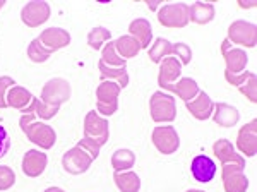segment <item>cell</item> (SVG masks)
I'll list each match as a JSON object with an SVG mask.
<instances>
[{"label": "cell", "mask_w": 257, "mask_h": 192, "mask_svg": "<svg viewBox=\"0 0 257 192\" xmlns=\"http://www.w3.org/2000/svg\"><path fill=\"white\" fill-rule=\"evenodd\" d=\"M228 36L235 43L243 45V47H255V26L247 24L243 21H237L228 29Z\"/></svg>", "instance_id": "14"}, {"label": "cell", "mask_w": 257, "mask_h": 192, "mask_svg": "<svg viewBox=\"0 0 257 192\" xmlns=\"http://www.w3.org/2000/svg\"><path fill=\"white\" fill-rule=\"evenodd\" d=\"M213 110H216V112H213L214 122L218 125H221V127H231V125L237 124L240 119V114H238L237 108L226 105V103H218Z\"/></svg>", "instance_id": "18"}, {"label": "cell", "mask_w": 257, "mask_h": 192, "mask_svg": "<svg viewBox=\"0 0 257 192\" xmlns=\"http://www.w3.org/2000/svg\"><path fill=\"white\" fill-rule=\"evenodd\" d=\"M99 62H103V64L108 65V67H127V62L123 60L117 53V50H115V41H110V43L105 45L103 53H101V60Z\"/></svg>", "instance_id": "29"}, {"label": "cell", "mask_w": 257, "mask_h": 192, "mask_svg": "<svg viewBox=\"0 0 257 192\" xmlns=\"http://www.w3.org/2000/svg\"><path fill=\"white\" fill-rule=\"evenodd\" d=\"M153 144L156 146L160 153L172 154L180 146V139H178V134L172 125H165V127H156L153 131Z\"/></svg>", "instance_id": "8"}, {"label": "cell", "mask_w": 257, "mask_h": 192, "mask_svg": "<svg viewBox=\"0 0 257 192\" xmlns=\"http://www.w3.org/2000/svg\"><path fill=\"white\" fill-rule=\"evenodd\" d=\"M113 180L120 192H139L141 189V178L134 172H115Z\"/></svg>", "instance_id": "21"}, {"label": "cell", "mask_w": 257, "mask_h": 192, "mask_svg": "<svg viewBox=\"0 0 257 192\" xmlns=\"http://www.w3.org/2000/svg\"><path fill=\"white\" fill-rule=\"evenodd\" d=\"M50 18V6L47 2H28L21 11V19L28 28H38Z\"/></svg>", "instance_id": "9"}, {"label": "cell", "mask_w": 257, "mask_h": 192, "mask_svg": "<svg viewBox=\"0 0 257 192\" xmlns=\"http://www.w3.org/2000/svg\"><path fill=\"white\" fill-rule=\"evenodd\" d=\"M47 154L38 151V149H30L23 158V172L28 177H38L47 168Z\"/></svg>", "instance_id": "15"}, {"label": "cell", "mask_w": 257, "mask_h": 192, "mask_svg": "<svg viewBox=\"0 0 257 192\" xmlns=\"http://www.w3.org/2000/svg\"><path fill=\"white\" fill-rule=\"evenodd\" d=\"M128 31H131L132 38H134L141 45V48H148L149 47V43H151L153 29H151V24H149L146 19L132 21L131 26H128Z\"/></svg>", "instance_id": "19"}, {"label": "cell", "mask_w": 257, "mask_h": 192, "mask_svg": "<svg viewBox=\"0 0 257 192\" xmlns=\"http://www.w3.org/2000/svg\"><path fill=\"white\" fill-rule=\"evenodd\" d=\"M173 53V47L170 45L168 40H163V38H158L155 41L151 48H149V58L156 64H161L163 58H167L168 55Z\"/></svg>", "instance_id": "30"}, {"label": "cell", "mask_w": 257, "mask_h": 192, "mask_svg": "<svg viewBox=\"0 0 257 192\" xmlns=\"http://www.w3.org/2000/svg\"><path fill=\"white\" fill-rule=\"evenodd\" d=\"M45 192H65V190H62L60 187H48Z\"/></svg>", "instance_id": "38"}, {"label": "cell", "mask_w": 257, "mask_h": 192, "mask_svg": "<svg viewBox=\"0 0 257 192\" xmlns=\"http://www.w3.org/2000/svg\"><path fill=\"white\" fill-rule=\"evenodd\" d=\"M35 115L31 114H24L21 117L19 124L23 132L28 136V139L31 143H35L36 146H40L41 149H50L57 141V134L50 125L43 124V122H35Z\"/></svg>", "instance_id": "2"}, {"label": "cell", "mask_w": 257, "mask_h": 192, "mask_svg": "<svg viewBox=\"0 0 257 192\" xmlns=\"http://www.w3.org/2000/svg\"><path fill=\"white\" fill-rule=\"evenodd\" d=\"M57 112H59L57 107H48V105H45L43 102H40V100L35 98V114L41 117L43 120H50L52 117L57 115Z\"/></svg>", "instance_id": "33"}, {"label": "cell", "mask_w": 257, "mask_h": 192, "mask_svg": "<svg viewBox=\"0 0 257 192\" xmlns=\"http://www.w3.org/2000/svg\"><path fill=\"white\" fill-rule=\"evenodd\" d=\"M216 172H218L216 163L209 156H206V154H199V156L192 160V163H190V173L201 183L211 182L214 178V175H216Z\"/></svg>", "instance_id": "10"}, {"label": "cell", "mask_w": 257, "mask_h": 192, "mask_svg": "<svg viewBox=\"0 0 257 192\" xmlns=\"http://www.w3.org/2000/svg\"><path fill=\"white\" fill-rule=\"evenodd\" d=\"M16 86V81L9 76H4L0 77V108H7V102H6V91L9 87Z\"/></svg>", "instance_id": "35"}, {"label": "cell", "mask_w": 257, "mask_h": 192, "mask_svg": "<svg viewBox=\"0 0 257 192\" xmlns=\"http://www.w3.org/2000/svg\"><path fill=\"white\" fill-rule=\"evenodd\" d=\"M243 166H235L233 163H226L223 166V180H225L226 192H245L248 187L247 177L242 173Z\"/></svg>", "instance_id": "13"}, {"label": "cell", "mask_w": 257, "mask_h": 192, "mask_svg": "<svg viewBox=\"0 0 257 192\" xmlns=\"http://www.w3.org/2000/svg\"><path fill=\"white\" fill-rule=\"evenodd\" d=\"M50 55H52V52H48V50H45L41 47V43L38 41V38L33 40L31 45L28 47V57L31 58L33 62H36V64H41V62H47Z\"/></svg>", "instance_id": "32"}, {"label": "cell", "mask_w": 257, "mask_h": 192, "mask_svg": "<svg viewBox=\"0 0 257 192\" xmlns=\"http://www.w3.org/2000/svg\"><path fill=\"white\" fill-rule=\"evenodd\" d=\"M94 158L82 149L81 146H76V148L69 149L67 153L64 154L62 158V165H64V170L67 173H72V175H81L84 172H88V168L93 163Z\"/></svg>", "instance_id": "6"}, {"label": "cell", "mask_w": 257, "mask_h": 192, "mask_svg": "<svg viewBox=\"0 0 257 192\" xmlns=\"http://www.w3.org/2000/svg\"><path fill=\"white\" fill-rule=\"evenodd\" d=\"M9 148H11V137H9V132L4 125H0V160L9 153Z\"/></svg>", "instance_id": "36"}, {"label": "cell", "mask_w": 257, "mask_h": 192, "mask_svg": "<svg viewBox=\"0 0 257 192\" xmlns=\"http://www.w3.org/2000/svg\"><path fill=\"white\" fill-rule=\"evenodd\" d=\"M6 102H7V107L18 108V110L24 112V114L35 112V96L21 86L11 87L9 93L6 96Z\"/></svg>", "instance_id": "12"}, {"label": "cell", "mask_w": 257, "mask_h": 192, "mask_svg": "<svg viewBox=\"0 0 257 192\" xmlns=\"http://www.w3.org/2000/svg\"><path fill=\"white\" fill-rule=\"evenodd\" d=\"M115 50H117L118 55L125 60V58L136 57L139 53V50H143V48H141V45L132 38V36H120V38L115 41Z\"/></svg>", "instance_id": "25"}, {"label": "cell", "mask_w": 257, "mask_h": 192, "mask_svg": "<svg viewBox=\"0 0 257 192\" xmlns=\"http://www.w3.org/2000/svg\"><path fill=\"white\" fill-rule=\"evenodd\" d=\"M38 41L45 50L53 53L57 50L67 47L70 43V35L62 28H48L41 33V36H38Z\"/></svg>", "instance_id": "11"}, {"label": "cell", "mask_w": 257, "mask_h": 192, "mask_svg": "<svg viewBox=\"0 0 257 192\" xmlns=\"http://www.w3.org/2000/svg\"><path fill=\"white\" fill-rule=\"evenodd\" d=\"M16 175L9 166H0V190H7L14 185Z\"/></svg>", "instance_id": "34"}, {"label": "cell", "mask_w": 257, "mask_h": 192, "mask_svg": "<svg viewBox=\"0 0 257 192\" xmlns=\"http://www.w3.org/2000/svg\"><path fill=\"white\" fill-rule=\"evenodd\" d=\"M213 149H214V154L219 158V160L223 161V163H233V161H237L238 165H242V166H245V163H243V160L240 156H237L233 151V146H231L228 141H218V143H214L213 146Z\"/></svg>", "instance_id": "24"}, {"label": "cell", "mask_w": 257, "mask_h": 192, "mask_svg": "<svg viewBox=\"0 0 257 192\" xmlns=\"http://www.w3.org/2000/svg\"><path fill=\"white\" fill-rule=\"evenodd\" d=\"M70 98V84L69 81L62 77L50 79L41 89V102L48 107L60 108L62 103H65Z\"/></svg>", "instance_id": "3"}, {"label": "cell", "mask_w": 257, "mask_h": 192, "mask_svg": "<svg viewBox=\"0 0 257 192\" xmlns=\"http://www.w3.org/2000/svg\"><path fill=\"white\" fill-rule=\"evenodd\" d=\"M189 108V112L196 117L197 120H206L209 119L211 114H213V102H211V98L206 93H202V91H199V96L197 98H194L192 102H187L185 103Z\"/></svg>", "instance_id": "16"}, {"label": "cell", "mask_w": 257, "mask_h": 192, "mask_svg": "<svg viewBox=\"0 0 257 192\" xmlns=\"http://www.w3.org/2000/svg\"><path fill=\"white\" fill-rule=\"evenodd\" d=\"M149 110L155 122H172L175 119V98L163 91H156L149 102Z\"/></svg>", "instance_id": "4"}, {"label": "cell", "mask_w": 257, "mask_h": 192, "mask_svg": "<svg viewBox=\"0 0 257 192\" xmlns=\"http://www.w3.org/2000/svg\"><path fill=\"white\" fill-rule=\"evenodd\" d=\"M108 136H110V131H108V122H106V119L99 117L96 112H89L84 120V139L77 146L86 149V151L96 160L99 154V148L108 141Z\"/></svg>", "instance_id": "1"}, {"label": "cell", "mask_w": 257, "mask_h": 192, "mask_svg": "<svg viewBox=\"0 0 257 192\" xmlns=\"http://www.w3.org/2000/svg\"><path fill=\"white\" fill-rule=\"evenodd\" d=\"M110 38H111V35H110L108 29L98 26V28H93L89 31V35H88V45L93 50H101L103 43H106V41H108Z\"/></svg>", "instance_id": "31"}, {"label": "cell", "mask_w": 257, "mask_h": 192, "mask_svg": "<svg viewBox=\"0 0 257 192\" xmlns=\"http://www.w3.org/2000/svg\"><path fill=\"white\" fill-rule=\"evenodd\" d=\"M223 50V55H225V60H226V65H228V70L226 72H233V76L237 72H242L243 67H245L247 64V55L242 52V50H231V52H228L221 47Z\"/></svg>", "instance_id": "23"}, {"label": "cell", "mask_w": 257, "mask_h": 192, "mask_svg": "<svg viewBox=\"0 0 257 192\" xmlns=\"http://www.w3.org/2000/svg\"><path fill=\"white\" fill-rule=\"evenodd\" d=\"M148 6H149V9H156V7H158V2H148Z\"/></svg>", "instance_id": "39"}, {"label": "cell", "mask_w": 257, "mask_h": 192, "mask_svg": "<svg viewBox=\"0 0 257 192\" xmlns=\"http://www.w3.org/2000/svg\"><path fill=\"white\" fill-rule=\"evenodd\" d=\"M98 67H99V70H101L103 81L110 77V81L111 79H117V84L120 87H125L128 84V76H127L125 67H108V65H105L103 62H99Z\"/></svg>", "instance_id": "27"}, {"label": "cell", "mask_w": 257, "mask_h": 192, "mask_svg": "<svg viewBox=\"0 0 257 192\" xmlns=\"http://www.w3.org/2000/svg\"><path fill=\"white\" fill-rule=\"evenodd\" d=\"M136 161V156L131 149H118V151L113 153L111 156V166H113L115 172H123V170H128Z\"/></svg>", "instance_id": "28"}, {"label": "cell", "mask_w": 257, "mask_h": 192, "mask_svg": "<svg viewBox=\"0 0 257 192\" xmlns=\"http://www.w3.org/2000/svg\"><path fill=\"white\" fill-rule=\"evenodd\" d=\"M120 87L117 82L113 81H103L101 84L98 86L96 89V98H98V112L103 114L105 117H110L117 112L118 107V93H120Z\"/></svg>", "instance_id": "5"}, {"label": "cell", "mask_w": 257, "mask_h": 192, "mask_svg": "<svg viewBox=\"0 0 257 192\" xmlns=\"http://www.w3.org/2000/svg\"><path fill=\"white\" fill-rule=\"evenodd\" d=\"M189 12H190V19L199 24H206L209 21H213L214 18V7L211 4H204V2L194 4L192 7H189Z\"/></svg>", "instance_id": "26"}, {"label": "cell", "mask_w": 257, "mask_h": 192, "mask_svg": "<svg viewBox=\"0 0 257 192\" xmlns=\"http://www.w3.org/2000/svg\"><path fill=\"white\" fill-rule=\"evenodd\" d=\"M173 53H177L178 57H180V62L182 64H189L190 62V57H192V52H190V48L187 47L185 43H178L173 47Z\"/></svg>", "instance_id": "37"}, {"label": "cell", "mask_w": 257, "mask_h": 192, "mask_svg": "<svg viewBox=\"0 0 257 192\" xmlns=\"http://www.w3.org/2000/svg\"><path fill=\"white\" fill-rule=\"evenodd\" d=\"M187 192H204V190H197V189H192V190H187Z\"/></svg>", "instance_id": "40"}, {"label": "cell", "mask_w": 257, "mask_h": 192, "mask_svg": "<svg viewBox=\"0 0 257 192\" xmlns=\"http://www.w3.org/2000/svg\"><path fill=\"white\" fill-rule=\"evenodd\" d=\"M158 21L167 28H184L189 23V6L185 4H172L165 6L158 12Z\"/></svg>", "instance_id": "7"}, {"label": "cell", "mask_w": 257, "mask_h": 192, "mask_svg": "<svg viewBox=\"0 0 257 192\" xmlns=\"http://www.w3.org/2000/svg\"><path fill=\"white\" fill-rule=\"evenodd\" d=\"M165 89H170V91H175V93L184 100L185 103L194 100V96L199 94V87H197V82L194 79H189V77H184L177 82V84H170L167 86Z\"/></svg>", "instance_id": "22"}, {"label": "cell", "mask_w": 257, "mask_h": 192, "mask_svg": "<svg viewBox=\"0 0 257 192\" xmlns=\"http://www.w3.org/2000/svg\"><path fill=\"white\" fill-rule=\"evenodd\" d=\"M238 148L243 154L254 156L255 154V120H252L247 127H243L238 134Z\"/></svg>", "instance_id": "20"}, {"label": "cell", "mask_w": 257, "mask_h": 192, "mask_svg": "<svg viewBox=\"0 0 257 192\" xmlns=\"http://www.w3.org/2000/svg\"><path fill=\"white\" fill-rule=\"evenodd\" d=\"M4 6H6V2H2V0H0V9H2Z\"/></svg>", "instance_id": "41"}, {"label": "cell", "mask_w": 257, "mask_h": 192, "mask_svg": "<svg viewBox=\"0 0 257 192\" xmlns=\"http://www.w3.org/2000/svg\"><path fill=\"white\" fill-rule=\"evenodd\" d=\"M180 62L175 57H167L161 60V69H160V77L158 82L161 87H167L172 84V81L180 76Z\"/></svg>", "instance_id": "17"}]
</instances>
